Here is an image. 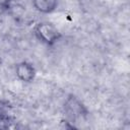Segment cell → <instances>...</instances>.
Returning a JSON list of instances; mask_svg holds the SVG:
<instances>
[{
	"label": "cell",
	"mask_w": 130,
	"mask_h": 130,
	"mask_svg": "<svg viewBox=\"0 0 130 130\" xmlns=\"http://www.w3.org/2000/svg\"><path fill=\"white\" fill-rule=\"evenodd\" d=\"M35 35L39 41L47 46L55 45L62 37L60 30L53 23L49 21H41L35 26Z\"/></svg>",
	"instance_id": "obj_1"
},
{
	"label": "cell",
	"mask_w": 130,
	"mask_h": 130,
	"mask_svg": "<svg viewBox=\"0 0 130 130\" xmlns=\"http://www.w3.org/2000/svg\"><path fill=\"white\" fill-rule=\"evenodd\" d=\"M15 74H16V77L20 81L28 83V82H31L35 79L36 69L30 63H28L26 61H22V62H19V63L16 64Z\"/></svg>",
	"instance_id": "obj_2"
},
{
	"label": "cell",
	"mask_w": 130,
	"mask_h": 130,
	"mask_svg": "<svg viewBox=\"0 0 130 130\" xmlns=\"http://www.w3.org/2000/svg\"><path fill=\"white\" fill-rule=\"evenodd\" d=\"M31 4L38 12L48 14L57 8L59 0H31Z\"/></svg>",
	"instance_id": "obj_3"
},
{
	"label": "cell",
	"mask_w": 130,
	"mask_h": 130,
	"mask_svg": "<svg viewBox=\"0 0 130 130\" xmlns=\"http://www.w3.org/2000/svg\"><path fill=\"white\" fill-rule=\"evenodd\" d=\"M11 0H0V8H7Z\"/></svg>",
	"instance_id": "obj_4"
}]
</instances>
